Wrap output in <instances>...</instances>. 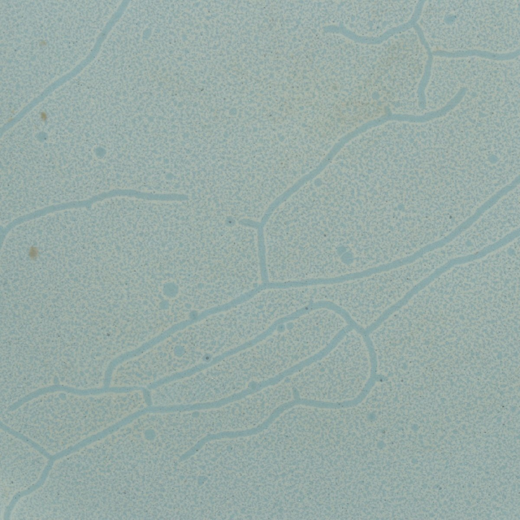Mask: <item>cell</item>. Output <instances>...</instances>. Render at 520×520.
Here are the masks:
<instances>
[{
	"label": "cell",
	"instance_id": "6da1fadb",
	"mask_svg": "<svg viewBox=\"0 0 520 520\" xmlns=\"http://www.w3.org/2000/svg\"><path fill=\"white\" fill-rule=\"evenodd\" d=\"M520 1H429L419 25L434 51L496 54L519 47Z\"/></svg>",
	"mask_w": 520,
	"mask_h": 520
},
{
	"label": "cell",
	"instance_id": "7a4b0ae2",
	"mask_svg": "<svg viewBox=\"0 0 520 520\" xmlns=\"http://www.w3.org/2000/svg\"><path fill=\"white\" fill-rule=\"evenodd\" d=\"M122 263L130 290L155 299L175 292L186 296L187 259L173 232L153 228L126 230Z\"/></svg>",
	"mask_w": 520,
	"mask_h": 520
},
{
	"label": "cell",
	"instance_id": "3957f363",
	"mask_svg": "<svg viewBox=\"0 0 520 520\" xmlns=\"http://www.w3.org/2000/svg\"><path fill=\"white\" fill-rule=\"evenodd\" d=\"M369 352L363 337L352 331L325 356L288 377L302 399L329 402L353 399L371 374Z\"/></svg>",
	"mask_w": 520,
	"mask_h": 520
},
{
	"label": "cell",
	"instance_id": "277c9868",
	"mask_svg": "<svg viewBox=\"0 0 520 520\" xmlns=\"http://www.w3.org/2000/svg\"><path fill=\"white\" fill-rule=\"evenodd\" d=\"M285 328L270 335L255 345L223 360L226 376L237 389L279 375L312 356L311 333L301 322L294 319Z\"/></svg>",
	"mask_w": 520,
	"mask_h": 520
},
{
	"label": "cell",
	"instance_id": "5b68a950",
	"mask_svg": "<svg viewBox=\"0 0 520 520\" xmlns=\"http://www.w3.org/2000/svg\"><path fill=\"white\" fill-rule=\"evenodd\" d=\"M328 173L334 189L360 225L393 248L402 258L413 252L405 224L393 205L345 167Z\"/></svg>",
	"mask_w": 520,
	"mask_h": 520
},
{
	"label": "cell",
	"instance_id": "8992f818",
	"mask_svg": "<svg viewBox=\"0 0 520 520\" xmlns=\"http://www.w3.org/2000/svg\"><path fill=\"white\" fill-rule=\"evenodd\" d=\"M407 275L404 267H399L337 283L335 304L347 311L360 326H369L409 289Z\"/></svg>",
	"mask_w": 520,
	"mask_h": 520
}]
</instances>
